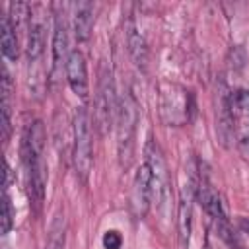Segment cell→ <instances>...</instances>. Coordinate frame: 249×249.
Wrapping results in <instances>:
<instances>
[{
    "mask_svg": "<svg viewBox=\"0 0 249 249\" xmlns=\"http://www.w3.org/2000/svg\"><path fill=\"white\" fill-rule=\"evenodd\" d=\"M138 111L130 93H124L117 99V152L121 167H130L134 158V132H136Z\"/></svg>",
    "mask_w": 249,
    "mask_h": 249,
    "instance_id": "cell-1",
    "label": "cell"
},
{
    "mask_svg": "<svg viewBox=\"0 0 249 249\" xmlns=\"http://www.w3.org/2000/svg\"><path fill=\"white\" fill-rule=\"evenodd\" d=\"M72 163H74L76 177L80 181H88L93 167V136H91V121L84 107H78L74 115Z\"/></svg>",
    "mask_w": 249,
    "mask_h": 249,
    "instance_id": "cell-2",
    "label": "cell"
},
{
    "mask_svg": "<svg viewBox=\"0 0 249 249\" xmlns=\"http://www.w3.org/2000/svg\"><path fill=\"white\" fill-rule=\"evenodd\" d=\"M160 115L163 123L181 126L191 119L193 105H191V95L185 88L171 84V82H161L160 84Z\"/></svg>",
    "mask_w": 249,
    "mask_h": 249,
    "instance_id": "cell-3",
    "label": "cell"
},
{
    "mask_svg": "<svg viewBox=\"0 0 249 249\" xmlns=\"http://www.w3.org/2000/svg\"><path fill=\"white\" fill-rule=\"evenodd\" d=\"M117 119V97L111 72L101 68L99 82H97V95H95V121L101 134H107Z\"/></svg>",
    "mask_w": 249,
    "mask_h": 249,
    "instance_id": "cell-4",
    "label": "cell"
},
{
    "mask_svg": "<svg viewBox=\"0 0 249 249\" xmlns=\"http://www.w3.org/2000/svg\"><path fill=\"white\" fill-rule=\"evenodd\" d=\"M144 154H146V163L152 169V200L158 206H163L169 198V173L163 154L154 140L146 144Z\"/></svg>",
    "mask_w": 249,
    "mask_h": 249,
    "instance_id": "cell-5",
    "label": "cell"
},
{
    "mask_svg": "<svg viewBox=\"0 0 249 249\" xmlns=\"http://www.w3.org/2000/svg\"><path fill=\"white\" fill-rule=\"evenodd\" d=\"M150 202H152V169L144 161L136 169V175L132 181V195H130V208L138 220L148 214Z\"/></svg>",
    "mask_w": 249,
    "mask_h": 249,
    "instance_id": "cell-6",
    "label": "cell"
},
{
    "mask_svg": "<svg viewBox=\"0 0 249 249\" xmlns=\"http://www.w3.org/2000/svg\"><path fill=\"white\" fill-rule=\"evenodd\" d=\"M23 160L27 169V185L35 204L45 200V187H47V165L41 154H33L31 150L23 148Z\"/></svg>",
    "mask_w": 249,
    "mask_h": 249,
    "instance_id": "cell-7",
    "label": "cell"
},
{
    "mask_svg": "<svg viewBox=\"0 0 249 249\" xmlns=\"http://www.w3.org/2000/svg\"><path fill=\"white\" fill-rule=\"evenodd\" d=\"M39 6L31 8L29 19H27V60L29 64H37V60L45 53V18L39 14Z\"/></svg>",
    "mask_w": 249,
    "mask_h": 249,
    "instance_id": "cell-8",
    "label": "cell"
},
{
    "mask_svg": "<svg viewBox=\"0 0 249 249\" xmlns=\"http://www.w3.org/2000/svg\"><path fill=\"white\" fill-rule=\"evenodd\" d=\"M64 70H66V80H68L72 91L78 97L88 99V68H86L84 54L80 51H70Z\"/></svg>",
    "mask_w": 249,
    "mask_h": 249,
    "instance_id": "cell-9",
    "label": "cell"
},
{
    "mask_svg": "<svg viewBox=\"0 0 249 249\" xmlns=\"http://www.w3.org/2000/svg\"><path fill=\"white\" fill-rule=\"evenodd\" d=\"M196 196V181H189L183 187L181 193V202L177 208V230H179V239L181 245H189L191 237V220H193V198Z\"/></svg>",
    "mask_w": 249,
    "mask_h": 249,
    "instance_id": "cell-10",
    "label": "cell"
},
{
    "mask_svg": "<svg viewBox=\"0 0 249 249\" xmlns=\"http://www.w3.org/2000/svg\"><path fill=\"white\" fill-rule=\"evenodd\" d=\"M196 198H198V202L202 204V208L206 210V214H210L216 222H224V220H226L220 195L214 191V187H212L206 179L196 181Z\"/></svg>",
    "mask_w": 249,
    "mask_h": 249,
    "instance_id": "cell-11",
    "label": "cell"
},
{
    "mask_svg": "<svg viewBox=\"0 0 249 249\" xmlns=\"http://www.w3.org/2000/svg\"><path fill=\"white\" fill-rule=\"evenodd\" d=\"M93 29V6L89 2H78L74 6V35L78 43H86Z\"/></svg>",
    "mask_w": 249,
    "mask_h": 249,
    "instance_id": "cell-12",
    "label": "cell"
},
{
    "mask_svg": "<svg viewBox=\"0 0 249 249\" xmlns=\"http://www.w3.org/2000/svg\"><path fill=\"white\" fill-rule=\"evenodd\" d=\"M126 47H128V53H130L134 64L144 70L146 62H148V47H146L144 37L140 35V31L136 29V25L132 21L126 23Z\"/></svg>",
    "mask_w": 249,
    "mask_h": 249,
    "instance_id": "cell-13",
    "label": "cell"
},
{
    "mask_svg": "<svg viewBox=\"0 0 249 249\" xmlns=\"http://www.w3.org/2000/svg\"><path fill=\"white\" fill-rule=\"evenodd\" d=\"M66 45H68L66 23H64L62 14H56L54 16V33H53V60H54V66H62V62L66 64V58L70 54V53H66Z\"/></svg>",
    "mask_w": 249,
    "mask_h": 249,
    "instance_id": "cell-14",
    "label": "cell"
},
{
    "mask_svg": "<svg viewBox=\"0 0 249 249\" xmlns=\"http://www.w3.org/2000/svg\"><path fill=\"white\" fill-rule=\"evenodd\" d=\"M2 140L6 142L10 136V128H12V82H10V74L6 68H2Z\"/></svg>",
    "mask_w": 249,
    "mask_h": 249,
    "instance_id": "cell-15",
    "label": "cell"
},
{
    "mask_svg": "<svg viewBox=\"0 0 249 249\" xmlns=\"http://www.w3.org/2000/svg\"><path fill=\"white\" fill-rule=\"evenodd\" d=\"M0 47H2V54L8 60H16L19 56L18 35H16V29L12 27L8 16H2L0 18Z\"/></svg>",
    "mask_w": 249,
    "mask_h": 249,
    "instance_id": "cell-16",
    "label": "cell"
},
{
    "mask_svg": "<svg viewBox=\"0 0 249 249\" xmlns=\"http://www.w3.org/2000/svg\"><path fill=\"white\" fill-rule=\"evenodd\" d=\"M12 224H14L12 200L8 196V189H4V193H2V216H0V231H2V235H6L12 230Z\"/></svg>",
    "mask_w": 249,
    "mask_h": 249,
    "instance_id": "cell-17",
    "label": "cell"
},
{
    "mask_svg": "<svg viewBox=\"0 0 249 249\" xmlns=\"http://www.w3.org/2000/svg\"><path fill=\"white\" fill-rule=\"evenodd\" d=\"M123 245V237L117 230H107L103 233V247L105 249H121Z\"/></svg>",
    "mask_w": 249,
    "mask_h": 249,
    "instance_id": "cell-18",
    "label": "cell"
},
{
    "mask_svg": "<svg viewBox=\"0 0 249 249\" xmlns=\"http://www.w3.org/2000/svg\"><path fill=\"white\" fill-rule=\"evenodd\" d=\"M245 60H247V56H245V51L237 45V47H233L231 51H230V64L233 66V68H243L245 66Z\"/></svg>",
    "mask_w": 249,
    "mask_h": 249,
    "instance_id": "cell-19",
    "label": "cell"
},
{
    "mask_svg": "<svg viewBox=\"0 0 249 249\" xmlns=\"http://www.w3.org/2000/svg\"><path fill=\"white\" fill-rule=\"evenodd\" d=\"M62 247H64V233L53 230V233H51V237H49L45 249H62Z\"/></svg>",
    "mask_w": 249,
    "mask_h": 249,
    "instance_id": "cell-20",
    "label": "cell"
}]
</instances>
